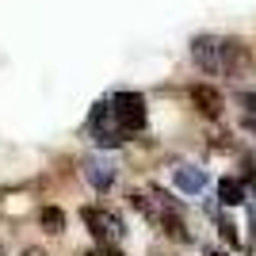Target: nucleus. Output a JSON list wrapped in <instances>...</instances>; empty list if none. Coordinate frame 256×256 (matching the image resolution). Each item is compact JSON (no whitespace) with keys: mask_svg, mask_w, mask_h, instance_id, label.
Returning <instances> with one entry per match:
<instances>
[{"mask_svg":"<svg viewBox=\"0 0 256 256\" xmlns=\"http://www.w3.org/2000/svg\"><path fill=\"white\" fill-rule=\"evenodd\" d=\"M80 222L88 226V234H92L96 245H118L126 237L122 218L115 210H107V206H80Z\"/></svg>","mask_w":256,"mask_h":256,"instance_id":"obj_1","label":"nucleus"},{"mask_svg":"<svg viewBox=\"0 0 256 256\" xmlns=\"http://www.w3.org/2000/svg\"><path fill=\"white\" fill-rule=\"evenodd\" d=\"M111 104V118H115V126L122 134H138L146 130V96L142 92H118L115 100H107Z\"/></svg>","mask_w":256,"mask_h":256,"instance_id":"obj_2","label":"nucleus"},{"mask_svg":"<svg viewBox=\"0 0 256 256\" xmlns=\"http://www.w3.org/2000/svg\"><path fill=\"white\" fill-rule=\"evenodd\" d=\"M192 62L199 65L206 76H218L222 73V38H214V34L192 38Z\"/></svg>","mask_w":256,"mask_h":256,"instance_id":"obj_3","label":"nucleus"},{"mask_svg":"<svg viewBox=\"0 0 256 256\" xmlns=\"http://www.w3.org/2000/svg\"><path fill=\"white\" fill-rule=\"evenodd\" d=\"M252 65V54L241 38H222V73L226 76H245Z\"/></svg>","mask_w":256,"mask_h":256,"instance_id":"obj_4","label":"nucleus"},{"mask_svg":"<svg viewBox=\"0 0 256 256\" xmlns=\"http://www.w3.org/2000/svg\"><path fill=\"white\" fill-rule=\"evenodd\" d=\"M192 107L199 111L203 118H222V107H226V100H222V92L214 84H192Z\"/></svg>","mask_w":256,"mask_h":256,"instance_id":"obj_5","label":"nucleus"},{"mask_svg":"<svg viewBox=\"0 0 256 256\" xmlns=\"http://www.w3.org/2000/svg\"><path fill=\"white\" fill-rule=\"evenodd\" d=\"M218 199H222V206H241L248 199V188L237 176H222L218 180Z\"/></svg>","mask_w":256,"mask_h":256,"instance_id":"obj_6","label":"nucleus"},{"mask_svg":"<svg viewBox=\"0 0 256 256\" xmlns=\"http://www.w3.org/2000/svg\"><path fill=\"white\" fill-rule=\"evenodd\" d=\"M237 104H241V126L256 138V92H252V88L237 92Z\"/></svg>","mask_w":256,"mask_h":256,"instance_id":"obj_7","label":"nucleus"},{"mask_svg":"<svg viewBox=\"0 0 256 256\" xmlns=\"http://www.w3.org/2000/svg\"><path fill=\"white\" fill-rule=\"evenodd\" d=\"M38 226H42V234H65V210L62 206H42L38 210Z\"/></svg>","mask_w":256,"mask_h":256,"instance_id":"obj_8","label":"nucleus"},{"mask_svg":"<svg viewBox=\"0 0 256 256\" xmlns=\"http://www.w3.org/2000/svg\"><path fill=\"white\" fill-rule=\"evenodd\" d=\"M176 184H180L184 192H203V184H206V176L203 172H192V168H176Z\"/></svg>","mask_w":256,"mask_h":256,"instance_id":"obj_9","label":"nucleus"},{"mask_svg":"<svg viewBox=\"0 0 256 256\" xmlns=\"http://www.w3.org/2000/svg\"><path fill=\"white\" fill-rule=\"evenodd\" d=\"M218 230H222V237H226V241H230V245H234V248H237V234H234L237 226H234V222H230V218H222V222H218Z\"/></svg>","mask_w":256,"mask_h":256,"instance_id":"obj_10","label":"nucleus"},{"mask_svg":"<svg viewBox=\"0 0 256 256\" xmlns=\"http://www.w3.org/2000/svg\"><path fill=\"white\" fill-rule=\"evenodd\" d=\"M23 256H46L42 248H23Z\"/></svg>","mask_w":256,"mask_h":256,"instance_id":"obj_11","label":"nucleus"},{"mask_svg":"<svg viewBox=\"0 0 256 256\" xmlns=\"http://www.w3.org/2000/svg\"><path fill=\"white\" fill-rule=\"evenodd\" d=\"M206 256H226V252H214V248H210V252H206Z\"/></svg>","mask_w":256,"mask_h":256,"instance_id":"obj_12","label":"nucleus"}]
</instances>
